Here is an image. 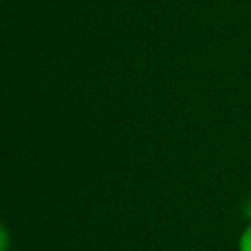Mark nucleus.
Instances as JSON below:
<instances>
[{
  "instance_id": "1",
  "label": "nucleus",
  "mask_w": 251,
  "mask_h": 251,
  "mask_svg": "<svg viewBox=\"0 0 251 251\" xmlns=\"http://www.w3.org/2000/svg\"><path fill=\"white\" fill-rule=\"evenodd\" d=\"M237 247H239V251H251V224H247L245 229L241 231Z\"/></svg>"
}]
</instances>
